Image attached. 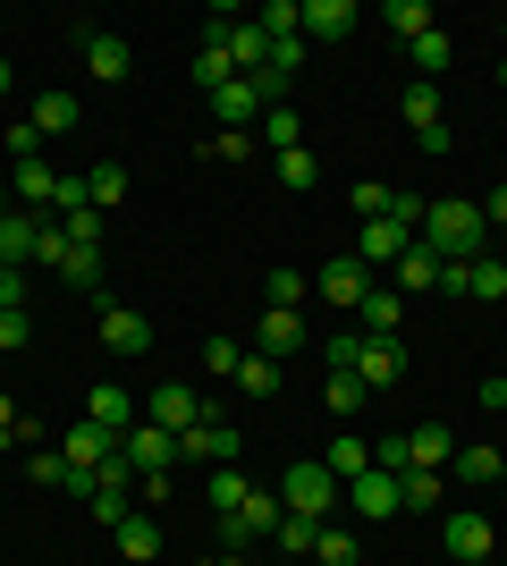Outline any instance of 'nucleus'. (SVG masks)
Wrapping results in <instances>:
<instances>
[{"label": "nucleus", "mask_w": 507, "mask_h": 566, "mask_svg": "<svg viewBox=\"0 0 507 566\" xmlns=\"http://www.w3.org/2000/svg\"><path fill=\"white\" fill-rule=\"evenodd\" d=\"M229 76H237V69H229V51H220V43H203V51H194V69H187V85H194L203 102H212L220 85H229Z\"/></svg>", "instance_id": "nucleus-33"}, {"label": "nucleus", "mask_w": 507, "mask_h": 566, "mask_svg": "<svg viewBox=\"0 0 507 566\" xmlns=\"http://www.w3.org/2000/svg\"><path fill=\"white\" fill-rule=\"evenodd\" d=\"M9 305H25V271H9V262H0V313Z\"/></svg>", "instance_id": "nucleus-52"}, {"label": "nucleus", "mask_w": 507, "mask_h": 566, "mask_svg": "<svg viewBox=\"0 0 507 566\" xmlns=\"http://www.w3.org/2000/svg\"><path fill=\"white\" fill-rule=\"evenodd\" d=\"M203 415H212V398H203V389H187V380H161V389L145 398V423L178 431V440H187V431L203 423Z\"/></svg>", "instance_id": "nucleus-5"}, {"label": "nucleus", "mask_w": 507, "mask_h": 566, "mask_svg": "<svg viewBox=\"0 0 507 566\" xmlns=\"http://www.w3.org/2000/svg\"><path fill=\"white\" fill-rule=\"evenodd\" d=\"M314 347V331H305V313H254V355H271V364H279V355H305Z\"/></svg>", "instance_id": "nucleus-10"}, {"label": "nucleus", "mask_w": 507, "mask_h": 566, "mask_svg": "<svg viewBox=\"0 0 507 566\" xmlns=\"http://www.w3.org/2000/svg\"><path fill=\"white\" fill-rule=\"evenodd\" d=\"M85 69H94V85H127V69H136V51H127L119 34H102V25H85Z\"/></svg>", "instance_id": "nucleus-15"}, {"label": "nucleus", "mask_w": 507, "mask_h": 566, "mask_svg": "<svg viewBox=\"0 0 507 566\" xmlns=\"http://www.w3.org/2000/svg\"><path fill=\"white\" fill-rule=\"evenodd\" d=\"M9 85H18V76H9V60H0V102H9Z\"/></svg>", "instance_id": "nucleus-55"}, {"label": "nucleus", "mask_w": 507, "mask_h": 566, "mask_svg": "<svg viewBox=\"0 0 507 566\" xmlns=\"http://www.w3.org/2000/svg\"><path fill=\"white\" fill-rule=\"evenodd\" d=\"M203 153H212V161H254V136H245V127H212Z\"/></svg>", "instance_id": "nucleus-44"}, {"label": "nucleus", "mask_w": 507, "mask_h": 566, "mask_svg": "<svg viewBox=\"0 0 507 566\" xmlns=\"http://www.w3.org/2000/svg\"><path fill=\"white\" fill-rule=\"evenodd\" d=\"M305 296H314V280H305V271H288V262H279V271H263V305H271V313H305Z\"/></svg>", "instance_id": "nucleus-27"}, {"label": "nucleus", "mask_w": 507, "mask_h": 566, "mask_svg": "<svg viewBox=\"0 0 507 566\" xmlns=\"http://www.w3.org/2000/svg\"><path fill=\"white\" fill-rule=\"evenodd\" d=\"M423 254H440V262H474V254H490V220H483V203H465V195H448V203H432L423 212V237H414Z\"/></svg>", "instance_id": "nucleus-1"}, {"label": "nucleus", "mask_w": 507, "mask_h": 566, "mask_svg": "<svg viewBox=\"0 0 507 566\" xmlns=\"http://www.w3.org/2000/svg\"><path fill=\"white\" fill-rule=\"evenodd\" d=\"M406 60H414V76H423V85H440V69H448V60H457V43H448V34H423V43H406Z\"/></svg>", "instance_id": "nucleus-34"}, {"label": "nucleus", "mask_w": 507, "mask_h": 566, "mask_svg": "<svg viewBox=\"0 0 507 566\" xmlns=\"http://www.w3.org/2000/svg\"><path fill=\"white\" fill-rule=\"evenodd\" d=\"M406 449H414V465L448 473V457H457V431H448V423H414V431H406ZM414 465H406V473H414Z\"/></svg>", "instance_id": "nucleus-22"}, {"label": "nucleus", "mask_w": 507, "mask_h": 566, "mask_svg": "<svg viewBox=\"0 0 507 566\" xmlns=\"http://www.w3.org/2000/svg\"><path fill=\"white\" fill-rule=\"evenodd\" d=\"M321 465H330L338 482H356V473H372V440H363V431H338L330 449H321Z\"/></svg>", "instance_id": "nucleus-29"}, {"label": "nucleus", "mask_w": 507, "mask_h": 566, "mask_svg": "<svg viewBox=\"0 0 507 566\" xmlns=\"http://www.w3.org/2000/svg\"><path fill=\"white\" fill-rule=\"evenodd\" d=\"M0 440H9V449H25V457H34V449H43V440H51V423H43V415H18V423L0 431Z\"/></svg>", "instance_id": "nucleus-47"}, {"label": "nucleus", "mask_w": 507, "mask_h": 566, "mask_svg": "<svg viewBox=\"0 0 507 566\" xmlns=\"http://www.w3.org/2000/svg\"><path fill=\"white\" fill-rule=\"evenodd\" d=\"M356 380L363 389H398V380H406V338H363L356 347Z\"/></svg>", "instance_id": "nucleus-11"}, {"label": "nucleus", "mask_w": 507, "mask_h": 566, "mask_svg": "<svg viewBox=\"0 0 507 566\" xmlns=\"http://www.w3.org/2000/svg\"><path fill=\"white\" fill-rule=\"evenodd\" d=\"M85 203L110 220V212L127 203V169H119V161H94V169H85Z\"/></svg>", "instance_id": "nucleus-26"}, {"label": "nucleus", "mask_w": 507, "mask_h": 566, "mask_svg": "<svg viewBox=\"0 0 507 566\" xmlns=\"http://www.w3.org/2000/svg\"><path fill=\"white\" fill-rule=\"evenodd\" d=\"M110 533H119V558H136V566H152V558H161V516H152V507H127V516L110 524Z\"/></svg>", "instance_id": "nucleus-19"}, {"label": "nucleus", "mask_w": 507, "mask_h": 566, "mask_svg": "<svg viewBox=\"0 0 507 566\" xmlns=\"http://www.w3.org/2000/svg\"><path fill=\"white\" fill-rule=\"evenodd\" d=\"M356 347H363V331H330L321 338V373H356Z\"/></svg>", "instance_id": "nucleus-43"}, {"label": "nucleus", "mask_w": 507, "mask_h": 566, "mask_svg": "<svg viewBox=\"0 0 507 566\" xmlns=\"http://www.w3.org/2000/svg\"><path fill=\"white\" fill-rule=\"evenodd\" d=\"M440 542H448V558H490V542H499V533H490V516L483 507H448V516H440Z\"/></svg>", "instance_id": "nucleus-9"}, {"label": "nucleus", "mask_w": 507, "mask_h": 566, "mask_svg": "<svg viewBox=\"0 0 507 566\" xmlns=\"http://www.w3.org/2000/svg\"><path fill=\"white\" fill-rule=\"evenodd\" d=\"M406 245H414V229H398V220H363V229H356V245H347V254H356L363 271H372V280H389V262L406 254Z\"/></svg>", "instance_id": "nucleus-8"}, {"label": "nucleus", "mask_w": 507, "mask_h": 566, "mask_svg": "<svg viewBox=\"0 0 507 566\" xmlns=\"http://www.w3.org/2000/svg\"><path fill=\"white\" fill-rule=\"evenodd\" d=\"M381 25L398 34V43H423V34H432V9H423V0H389Z\"/></svg>", "instance_id": "nucleus-37"}, {"label": "nucleus", "mask_w": 507, "mask_h": 566, "mask_svg": "<svg viewBox=\"0 0 507 566\" xmlns=\"http://www.w3.org/2000/svg\"><path fill=\"white\" fill-rule=\"evenodd\" d=\"M60 229H68V245H102V229H110V220H102L94 203H85V212H68Z\"/></svg>", "instance_id": "nucleus-49"}, {"label": "nucleus", "mask_w": 507, "mask_h": 566, "mask_svg": "<svg viewBox=\"0 0 507 566\" xmlns=\"http://www.w3.org/2000/svg\"><path fill=\"white\" fill-rule=\"evenodd\" d=\"M0 144H9V161H34V153H43V136H34V118H9V127H0Z\"/></svg>", "instance_id": "nucleus-45"}, {"label": "nucleus", "mask_w": 507, "mask_h": 566, "mask_svg": "<svg viewBox=\"0 0 507 566\" xmlns=\"http://www.w3.org/2000/svg\"><path fill=\"white\" fill-rule=\"evenodd\" d=\"M314 533H321L314 516H279V533H271V549H279V558H296V566H305V558H314Z\"/></svg>", "instance_id": "nucleus-38"}, {"label": "nucleus", "mask_w": 507, "mask_h": 566, "mask_svg": "<svg viewBox=\"0 0 507 566\" xmlns=\"http://www.w3.org/2000/svg\"><path fill=\"white\" fill-rule=\"evenodd\" d=\"M51 280H60V287H85V296H102V287H110V280H102V245H68V262H60Z\"/></svg>", "instance_id": "nucleus-30"}, {"label": "nucleus", "mask_w": 507, "mask_h": 566, "mask_svg": "<svg viewBox=\"0 0 507 566\" xmlns=\"http://www.w3.org/2000/svg\"><path fill=\"white\" fill-rule=\"evenodd\" d=\"M465 296H490V305H507V262H499V254H474V262H465Z\"/></svg>", "instance_id": "nucleus-35"}, {"label": "nucleus", "mask_w": 507, "mask_h": 566, "mask_svg": "<svg viewBox=\"0 0 507 566\" xmlns=\"http://www.w3.org/2000/svg\"><path fill=\"white\" fill-rule=\"evenodd\" d=\"M288 566H296V558H288Z\"/></svg>", "instance_id": "nucleus-60"}, {"label": "nucleus", "mask_w": 507, "mask_h": 566, "mask_svg": "<svg viewBox=\"0 0 507 566\" xmlns=\"http://www.w3.org/2000/svg\"><path fill=\"white\" fill-rule=\"evenodd\" d=\"M279 507H288V516H314V524H330L338 507H347V482H338V473L321 465V457H296V465L279 473Z\"/></svg>", "instance_id": "nucleus-2"}, {"label": "nucleus", "mask_w": 507, "mask_h": 566, "mask_svg": "<svg viewBox=\"0 0 507 566\" xmlns=\"http://www.w3.org/2000/svg\"><path fill=\"white\" fill-rule=\"evenodd\" d=\"M483 220H490V229H507V187H490V195H483Z\"/></svg>", "instance_id": "nucleus-54"}, {"label": "nucleus", "mask_w": 507, "mask_h": 566, "mask_svg": "<svg viewBox=\"0 0 507 566\" xmlns=\"http://www.w3.org/2000/svg\"><path fill=\"white\" fill-rule=\"evenodd\" d=\"M338 516H356V524H389V516H406V507H398V473H356V482H347V507H338Z\"/></svg>", "instance_id": "nucleus-7"}, {"label": "nucleus", "mask_w": 507, "mask_h": 566, "mask_svg": "<svg viewBox=\"0 0 507 566\" xmlns=\"http://www.w3.org/2000/svg\"><path fill=\"white\" fill-rule=\"evenodd\" d=\"M448 482H465V491H490V482H507V457L490 449V440H474V449L448 457Z\"/></svg>", "instance_id": "nucleus-20"}, {"label": "nucleus", "mask_w": 507, "mask_h": 566, "mask_svg": "<svg viewBox=\"0 0 507 566\" xmlns=\"http://www.w3.org/2000/svg\"><path fill=\"white\" fill-rule=\"evenodd\" d=\"M271 169H279V187H288V195H314V187H321V161L305 153V144H296V153H279Z\"/></svg>", "instance_id": "nucleus-39"}, {"label": "nucleus", "mask_w": 507, "mask_h": 566, "mask_svg": "<svg viewBox=\"0 0 507 566\" xmlns=\"http://www.w3.org/2000/svg\"><path fill=\"white\" fill-rule=\"evenodd\" d=\"M263 144H271V161H279V153H296V144H305V111H296V102L263 111Z\"/></svg>", "instance_id": "nucleus-32"}, {"label": "nucleus", "mask_w": 507, "mask_h": 566, "mask_svg": "<svg viewBox=\"0 0 507 566\" xmlns=\"http://www.w3.org/2000/svg\"><path fill=\"white\" fill-rule=\"evenodd\" d=\"M0 34H9V18H0Z\"/></svg>", "instance_id": "nucleus-59"}, {"label": "nucleus", "mask_w": 507, "mask_h": 566, "mask_svg": "<svg viewBox=\"0 0 507 566\" xmlns=\"http://www.w3.org/2000/svg\"><path fill=\"white\" fill-rule=\"evenodd\" d=\"M94 331H102V347H110V355H152V322L136 305H119L110 287L94 296Z\"/></svg>", "instance_id": "nucleus-3"}, {"label": "nucleus", "mask_w": 507, "mask_h": 566, "mask_svg": "<svg viewBox=\"0 0 507 566\" xmlns=\"http://www.w3.org/2000/svg\"><path fill=\"white\" fill-rule=\"evenodd\" d=\"M398 322H406V296H398L389 280H372V296L356 305V331L363 338H398Z\"/></svg>", "instance_id": "nucleus-17"}, {"label": "nucleus", "mask_w": 507, "mask_h": 566, "mask_svg": "<svg viewBox=\"0 0 507 566\" xmlns=\"http://www.w3.org/2000/svg\"><path fill=\"white\" fill-rule=\"evenodd\" d=\"M465 566H490V558H465Z\"/></svg>", "instance_id": "nucleus-57"}, {"label": "nucleus", "mask_w": 507, "mask_h": 566, "mask_svg": "<svg viewBox=\"0 0 507 566\" xmlns=\"http://www.w3.org/2000/svg\"><path fill=\"white\" fill-rule=\"evenodd\" d=\"M440 499H448V473H432V465L398 473V507H406V516H423V507H440Z\"/></svg>", "instance_id": "nucleus-24"}, {"label": "nucleus", "mask_w": 507, "mask_h": 566, "mask_svg": "<svg viewBox=\"0 0 507 566\" xmlns=\"http://www.w3.org/2000/svg\"><path fill=\"white\" fill-rule=\"evenodd\" d=\"M389 287H398V296H423V287H440V254H423V245H406V254L389 262Z\"/></svg>", "instance_id": "nucleus-21"}, {"label": "nucleus", "mask_w": 507, "mask_h": 566, "mask_svg": "<svg viewBox=\"0 0 507 566\" xmlns=\"http://www.w3.org/2000/svg\"><path fill=\"white\" fill-rule=\"evenodd\" d=\"M237 364H245V347H237V338H229V331H220V338H203V373L237 380Z\"/></svg>", "instance_id": "nucleus-42"}, {"label": "nucleus", "mask_w": 507, "mask_h": 566, "mask_svg": "<svg viewBox=\"0 0 507 566\" xmlns=\"http://www.w3.org/2000/svg\"><path fill=\"white\" fill-rule=\"evenodd\" d=\"M43 229H51V212H18V203H9V220H0V262H9V271H34Z\"/></svg>", "instance_id": "nucleus-12"}, {"label": "nucleus", "mask_w": 507, "mask_h": 566, "mask_svg": "<svg viewBox=\"0 0 507 566\" xmlns=\"http://www.w3.org/2000/svg\"><path fill=\"white\" fill-rule=\"evenodd\" d=\"M119 457H127L136 473H169V465H187L178 431H161V423H127V431H119Z\"/></svg>", "instance_id": "nucleus-6"}, {"label": "nucleus", "mask_w": 507, "mask_h": 566, "mask_svg": "<svg viewBox=\"0 0 507 566\" xmlns=\"http://www.w3.org/2000/svg\"><path fill=\"white\" fill-rule=\"evenodd\" d=\"M9 195H18V212H51V203H60V169L51 161H18L9 169Z\"/></svg>", "instance_id": "nucleus-16"}, {"label": "nucleus", "mask_w": 507, "mask_h": 566, "mask_svg": "<svg viewBox=\"0 0 507 566\" xmlns=\"http://www.w3.org/2000/svg\"><path fill=\"white\" fill-rule=\"evenodd\" d=\"M423 212H432V203H423L414 187H398V195H389V220H398V229H414V237H423Z\"/></svg>", "instance_id": "nucleus-46"}, {"label": "nucleus", "mask_w": 507, "mask_h": 566, "mask_svg": "<svg viewBox=\"0 0 507 566\" xmlns=\"http://www.w3.org/2000/svg\"><path fill=\"white\" fill-rule=\"evenodd\" d=\"M212 566H245V558H229V549H220V558H212Z\"/></svg>", "instance_id": "nucleus-56"}, {"label": "nucleus", "mask_w": 507, "mask_h": 566, "mask_svg": "<svg viewBox=\"0 0 507 566\" xmlns=\"http://www.w3.org/2000/svg\"><path fill=\"white\" fill-rule=\"evenodd\" d=\"M363 296H372V271H363L356 254H330V262H321V305H347V313H356Z\"/></svg>", "instance_id": "nucleus-13"}, {"label": "nucleus", "mask_w": 507, "mask_h": 566, "mask_svg": "<svg viewBox=\"0 0 507 566\" xmlns=\"http://www.w3.org/2000/svg\"><path fill=\"white\" fill-rule=\"evenodd\" d=\"M414 144H423V153H432V161H448V153H457V127H448V118H440V127H423V136H414Z\"/></svg>", "instance_id": "nucleus-51"}, {"label": "nucleus", "mask_w": 507, "mask_h": 566, "mask_svg": "<svg viewBox=\"0 0 507 566\" xmlns=\"http://www.w3.org/2000/svg\"><path fill=\"white\" fill-rule=\"evenodd\" d=\"M314 558H321V566H356V558H363V533H356V524H338V516H330V524L314 533Z\"/></svg>", "instance_id": "nucleus-31"}, {"label": "nucleus", "mask_w": 507, "mask_h": 566, "mask_svg": "<svg viewBox=\"0 0 507 566\" xmlns=\"http://www.w3.org/2000/svg\"><path fill=\"white\" fill-rule=\"evenodd\" d=\"M178 449H187V465H237V457H245V431H237V415H220V406H212Z\"/></svg>", "instance_id": "nucleus-4"}, {"label": "nucleus", "mask_w": 507, "mask_h": 566, "mask_svg": "<svg viewBox=\"0 0 507 566\" xmlns=\"http://www.w3.org/2000/svg\"><path fill=\"white\" fill-rule=\"evenodd\" d=\"M25 338H34V313H25V305H9V313H0V355H18Z\"/></svg>", "instance_id": "nucleus-48"}, {"label": "nucleus", "mask_w": 507, "mask_h": 566, "mask_svg": "<svg viewBox=\"0 0 507 566\" xmlns=\"http://www.w3.org/2000/svg\"><path fill=\"white\" fill-rule=\"evenodd\" d=\"M237 389H245V398H279V364L245 347V364H237Z\"/></svg>", "instance_id": "nucleus-41"}, {"label": "nucleus", "mask_w": 507, "mask_h": 566, "mask_svg": "<svg viewBox=\"0 0 507 566\" xmlns=\"http://www.w3.org/2000/svg\"><path fill=\"white\" fill-rule=\"evenodd\" d=\"M483 406H490V415L507 423V373H490V380H483Z\"/></svg>", "instance_id": "nucleus-53"}, {"label": "nucleus", "mask_w": 507, "mask_h": 566, "mask_svg": "<svg viewBox=\"0 0 507 566\" xmlns=\"http://www.w3.org/2000/svg\"><path fill=\"white\" fill-rule=\"evenodd\" d=\"M363 398H372V389H363L356 373H321V406H330V415H363Z\"/></svg>", "instance_id": "nucleus-40"}, {"label": "nucleus", "mask_w": 507, "mask_h": 566, "mask_svg": "<svg viewBox=\"0 0 507 566\" xmlns=\"http://www.w3.org/2000/svg\"><path fill=\"white\" fill-rule=\"evenodd\" d=\"M499 85H507V60H499Z\"/></svg>", "instance_id": "nucleus-58"}, {"label": "nucleus", "mask_w": 507, "mask_h": 566, "mask_svg": "<svg viewBox=\"0 0 507 566\" xmlns=\"http://www.w3.org/2000/svg\"><path fill=\"white\" fill-rule=\"evenodd\" d=\"M398 111H406V127H414V136H423V127H440V85L406 76V94H398Z\"/></svg>", "instance_id": "nucleus-36"}, {"label": "nucleus", "mask_w": 507, "mask_h": 566, "mask_svg": "<svg viewBox=\"0 0 507 566\" xmlns=\"http://www.w3.org/2000/svg\"><path fill=\"white\" fill-rule=\"evenodd\" d=\"M85 423H102V431H127V423H136V398H127L119 380H102L94 398H85Z\"/></svg>", "instance_id": "nucleus-25"}, {"label": "nucleus", "mask_w": 507, "mask_h": 566, "mask_svg": "<svg viewBox=\"0 0 507 566\" xmlns=\"http://www.w3.org/2000/svg\"><path fill=\"white\" fill-rule=\"evenodd\" d=\"M203 499H212V516H237L245 499H254V482H245L237 465H212V473H203Z\"/></svg>", "instance_id": "nucleus-28"}, {"label": "nucleus", "mask_w": 507, "mask_h": 566, "mask_svg": "<svg viewBox=\"0 0 507 566\" xmlns=\"http://www.w3.org/2000/svg\"><path fill=\"white\" fill-rule=\"evenodd\" d=\"M356 25H363L356 0H305V43H347Z\"/></svg>", "instance_id": "nucleus-14"}, {"label": "nucleus", "mask_w": 507, "mask_h": 566, "mask_svg": "<svg viewBox=\"0 0 507 566\" xmlns=\"http://www.w3.org/2000/svg\"><path fill=\"white\" fill-rule=\"evenodd\" d=\"M60 457H68V465H110V457H119V431H102V423H68L60 431Z\"/></svg>", "instance_id": "nucleus-18"}, {"label": "nucleus", "mask_w": 507, "mask_h": 566, "mask_svg": "<svg viewBox=\"0 0 507 566\" xmlns=\"http://www.w3.org/2000/svg\"><path fill=\"white\" fill-rule=\"evenodd\" d=\"M389 195H398V187H381V178H363V187H356V220H389Z\"/></svg>", "instance_id": "nucleus-50"}, {"label": "nucleus", "mask_w": 507, "mask_h": 566, "mask_svg": "<svg viewBox=\"0 0 507 566\" xmlns=\"http://www.w3.org/2000/svg\"><path fill=\"white\" fill-rule=\"evenodd\" d=\"M25 118H34V136H68V127H76V118H85V102H76V94H34V111H25Z\"/></svg>", "instance_id": "nucleus-23"}]
</instances>
